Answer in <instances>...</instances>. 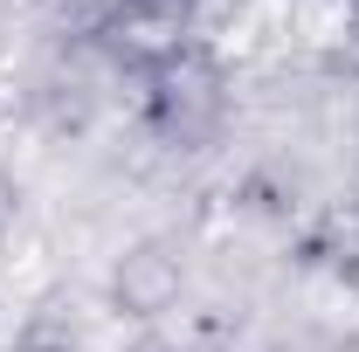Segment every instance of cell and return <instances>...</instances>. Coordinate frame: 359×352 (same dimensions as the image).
Segmentation results:
<instances>
[{"mask_svg": "<svg viewBox=\"0 0 359 352\" xmlns=\"http://www.w3.org/2000/svg\"><path fill=\"white\" fill-rule=\"evenodd\" d=\"M145 118H152V132L166 138V145H180V152L222 138V125H228V76H222V62H215L208 48L187 42L173 62L152 69Z\"/></svg>", "mask_w": 359, "mask_h": 352, "instance_id": "1", "label": "cell"}, {"mask_svg": "<svg viewBox=\"0 0 359 352\" xmlns=\"http://www.w3.org/2000/svg\"><path fill=\"white\" fill-rule=\"evenodd\" d=\"M97 42L104 55H118L125 69H159L187 48V7L180 0H118L104 21H97Z\"/></svg>", "mask_w": 359, "mask_h": 352, "instance_id": "2", "label": "cell"}, {"mask_svg": "<svg viewBox=\"0 0 359 352\" xmlns=\"http://www.w3.org/2000/svg\"><path fill=\"white\" fill-rule=\"evenodd\" d=\"M104 290H111V311H118V318H166V311L180 304V290H187V263H180L173 242L145 235L132 249H118Z\"/></svg>", "mask_w": 359, "mask_h": 352, "instance_id": "3", "label": "cell"}, {"mask_svg": "<svg viewBox=\"0 0 359 352\" xmlns=\"http://www.w3.org/2000/svg\"><path fill=\"white\" fill-rule=\"evenodd\" d=\"M7 352H83V346H76V332H62V325L35 318V325H28V332H21V339H14Z\"/></svg>", "mask_w": 359, "mask_h": 352, "instance_id": "4", "label": "cell"}, {"mask_svg": "<svg viewBox=\"0 0 359 352\" xmlns=\"http://www.w3.org/2000/svg\"><path fill=\"white\" fill-rule=\"evenodd\" d=\"M276 352H353L346 339H325V332H297V339H283Z\"/></svg>", "mask_w": 359, "mask_h": 352, "instance_id": "5", "label": "cell"}, {"mask_svg": "<svg viewBox=\"0 0 359 352\" xmlns=\"http://www.w3.org/2000/svg\"><path fill=\"white\" fill-rule=\"evenodd\" d=\"M14 215H21V194H14V180L0 173V235L14 228Z\"/></svg>", "mask_w": 359, "mask_h": 352, "instance_id": "6", "label": "cell"}, {"mask_svg": "<svg viewBox=\"0 0 359 352\" xmlns=\"http://www.w3.org/2000/svg\"><path fill=\"white\" fill-rule=\"evenodd\" d=\"M0 249H7V235H0Z\"/></svg>", "mask_w": 359, "mask_h": 352, "instance_id": "7", "label": "cell"}]
</instances>
